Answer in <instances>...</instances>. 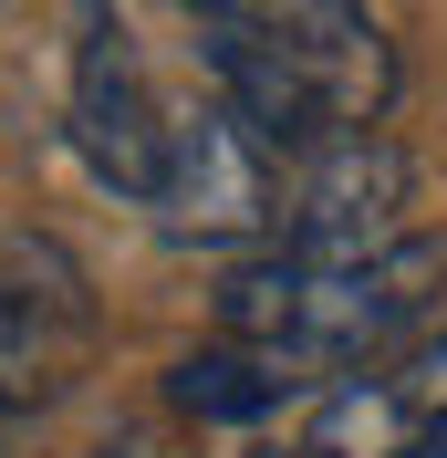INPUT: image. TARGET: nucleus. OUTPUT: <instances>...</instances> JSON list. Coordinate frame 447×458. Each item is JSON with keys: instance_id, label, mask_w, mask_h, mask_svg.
<instances>
[{"instance_id": "obj_6", "label": "nucleus", "mask_w": 447, "mask_h": 458, "mask_svg": "<svg viewBox=\"0 0 447 458\" xmlns=\"http://www.w3.org/2000/svg\"><path fill=\"white\" fill-rule=\"evenodd\" d=\"M73 146L84 167L105 177L125 208L156 199V167H167V105L136 63V31L114 0H73Z\"/></svg>"}, {"instance_id": "obj_3", "label": "nucleus", "mask_w": 447, "mask_h": 458, "mask_svg": "<svg viewBox=\"0 0 447 458\" xmlns=\"http://www.w3.org/2000/svg\"><path fill=\"white\" fill-rule=\"evenodd\" d=\"M281 167L291 157L208 94V105L167 114V167H156L146 219L167 229L177 250H250V240L281 229Z\"/></svg>"}, {"instance_id": "obj_5", "label": "nucleus", "mask_w": 447, "mask_h": 458, "mask_svg": "<svg viewBox=\"0 0 447 458\" xmlns=\"http://www.w3.org/2000/svg\"><path fill=\"white\" fill-rule=\"evenodd\" d=\"M406 146L375 125V136H333V146H302L291 167H281V229L271 250L291 260H364L406 240Z\"/></svg>"}, {"instance_id": "obj_7", "label": "nucleus", "mask_w": 447, "mask_h": 458, "mask_svg": "<svg viewBox=\"0 0 447 458\" xmlns=\"http://www.w3.org/2000/svg\"><path fill=\"white\" fill-rule=\"evenodd\" d=\"M437 428H447V313L417 323V334L395 344V354H375L364 375L323 386L302 458H406Z\"/></svg>"}, {"instance_id": "obj_10", "label": "nucleus", "mask_w": 447, "mask_h": 458, "mask_svg": "<svg viewBox=\"0 0 447 458\" xmlns=\"http://www.w3.org/2000/svg\"><path fill=\"white\" fill-rule=\"evenodd\" d=\"M406 458H447V428H437V437H417V448H406Z\"/></svg>"}, {"instance_id": "obj_9", "label": "nucleus", "mask_w": 447, "mask_h": 458, "mask_svg": "<svg viewBox=\"0 0 447 458\" xmlns=\"http://www.w3.org/2000/svg\"><path fill=\"white\" fill-rule=\"evenodd\" d=\"M84 458H156V437H114V448H84Z\"/></svg>"}, {"instance_id": "obj_8", "label": "nucleus", "mask_w": 447, "mask_h": 458, "mask_svg": "<svg viewBox=\"0 0 447 458\" xmlns=\"http://www.w3.org/2000/svg\"><path fill=\"white\" fill-rule=\"evenodd\" d=\"M167 396L188 406V417H229V428H250V417L291 406V386H281L260 354H240V344H208V354H188V365L167 375Z\"/></svg>"}, {"instance_id": "obj_11", "label": "nucleus", "mask_w": 447, "mask_h": 458, "mask_svg": "<svg viewBox=\"0 0 447 458\" xmlns=\"http://www.w3.org/2000/svg\"><path fill=\"white\" fill-rule=\"evenodd\" d=\"M250 458H302V448H250Z\"/></svg>"}, {"instance_id": "obj_4", "label": "nucleus", "mask_w": 447, "mask_h": 458, "mask_svg": "<svg viewBox=\"0 0 447 458\" xmlns=\"http://www.w3.org/2000/svg\"><path fill=\"white\" fill-rule=\"evenodd\" d=\"M94 282L63 240H11L0 250V428L42 417L53 396H73L94 365Z\"/></svg>"}, {"instance_id": "obj_1", "label": "nucleus", "mask_w": 447, "mask_h": 458, "mask_svg": "<svg viewBox=\"0 0 447 458\" xmlns=\"http://www.w3.org/2000/svg\"><path fill=\"white\" fill-rule=\"evenodd\" d=\"M198 63L240 125L302 157L333 136H375L395 105V42L375 0H177Z\"/></svg>"}, {"instance_id": "obj_2", "label": "nucleus", "mask_w": 447, "mask_h": 458, "mask_svg": "<svg viewBox=\"0 0 447 458\" xmlns=\"http://www.w3.org/2000/svg\"><path fill=\"white\" fill-rule=\"evenodd\" d=\"M447 240H385L364 260H291V250H260L240 282L219 292V344L260 354V365L291 386V396H323L343 375H364L375 354L417 334L426 313L447 302Z\"/></svg>"}, {"instance_id": "obj_12", "label": "nucleus", "mask_w": 447, "mask_h": 458, "mask_svg": "<svg viewBox=\"0 0 447 458\" xmlns=\"http://www.w3.org/2000/svg\"><path fill=\"white\" fill-rule=\"evenodd\" d=\"M0 458H11V448H0Z\"/></svg>"}]
</instances>
